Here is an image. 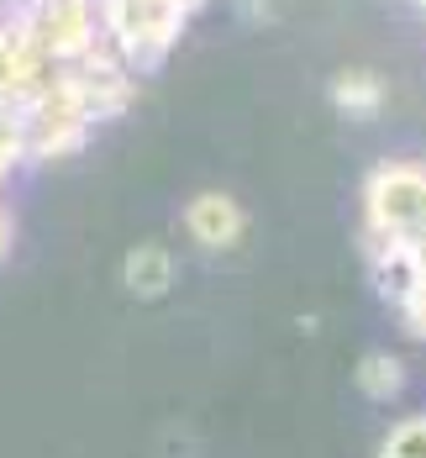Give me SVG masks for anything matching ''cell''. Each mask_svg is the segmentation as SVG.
Instances as JSON below:
<instances>
[{
  "label": "cell",
  "mask_w": 426,
  "mask_h": 458,
  "mask_svg": "<svg viewBox=\"0 0 426 458\" xmlns=\"http://www.w3.org/2000/svg\"><path fill=\"white\" fill-rule=\"evenodd\" d=\"M205 0H100V32L105 47L132 69V74H153L174 43L185 38L189 16Z\"/></svg>",
  "instance_id": "1"
},
{
  "label": "cell",
  "mask_w": 426,
  "mask_h": 458,
  "mask_svg": "<svg viewBox=\"0 0 426 458\" xmlns=\"http://www.w3.org/2000/svg\"><path fill=\"white\" fill-rule=\"evenodd\" d=\"M369 279L389 301V311L405 321V332L426 343V237H379L363 232Z\"/></svg>",
  "instance_id": "2"
},
{
  "label": "cell",
  "mask_w": 426,
  "mask_h": 458,
  "mask_svg": "<svg viewBox=\"0 0 426 458\" xmlns=\"http://www.w3.org/2000/svg\"><path fill=\"white\" fill-rule=\"evenodd\" d=\"M363 232L426 237V164H379L363 180Z\"/></svg>",
  "instance_id": "3"
},
{
  "label": "cell",
  "mask_w": 426,
  "mask_h": 458,
  "mask_svg": "<svg viewBox=\"0 0 426 458\" xmlns=\"http://www.w3.org/2000/svg\"><path fill=\"white\" fill-rule=\"evenodd\" d=\"M185 232L200 248L227 253V248L242 242V232H247V211L237 206L227 190H200V195H189V206H185Z\"/></svg>",
  "instance_id": "4"
},
{
  "label": "cell",
  "mask_w": 426,
  "mask_h": 458,
  "mask_svg": "<svg viewBox=\"0 0 426 458\" xmlns=\"http://www.w3.org/2000/svg\"><path fill=\"white\" fill-rule=\"evenodd\" d=\"M174 253L163 248V242H138L127 259H121V279H127V290L138 295V301H163L169 295V284H174Z\"/></svg>",
  "instance_id": "5"
},
{
  "label": "cell",
  "mask_w": 426,
  "mask_h": 458,
  "mask_svg": "<svg viewBox=\"0 0 426 458\" xmlns=\"http://www.w3.org/2000/svg\"><path fill=\"white\" fill-rule=\"evenodd\" d=\"M327 95H331V106L342 111V116H374L379 106H384V80H379L374 69H337L331 74V85H327Z\"/></svg>",
  "instance_id": "6"
},
{
  "label": "cell",
  "mask_w": 426,
  "mask_h": 458,
  "mask_svg": "<svg viewBox=\"0 0 426 458\" xmlns=\"http://www.w3.org/2000/svg\"><path fill=\"white\" fill-rule=\"evenodd\" d=\"M353 379H358V395H363V401L389 406V401H400V390H405V364H400V353L369 348V353L358 359V369H353Z\"/></svg>",
  "instance_id": "7"
},
{
  "label": "cell",
  "mask_w": 426,
  "mask_h": 458,
  "mask_svg": "<svg viewBox=\"0 0 426 458\" xmlns=\"http://www.w3.org/2000/svg\"><path fill=\"white\" fill-rule=\"evenodd\" d=\"M379 458H426V411L400 416V421L379 437Z\"/></svg>",
  "instance_id": "8"
},
{
  "label": "cell",
  "mask_w": 426,
  "mask_h": 458,
  "mask_svg": "<svg viewBox=\"0 0 426 458\" xmlns=\"http://www.w3.org/2000/svg\"><path fill=\"white\" fill-rule=\"evenodd\" d=\"M27 158V142H21V127H16V116H11V106L0 100V180L16 169Z\"/></svg>",
  "instance_id": "9"
},
{
  "label": "cell",
  "mask_w": 426,
  "mask_h": 458,
  "mask_svg": "<svg viewBox=\"0 0 426 458\" xmlns=\"http://www.w3.org/2000/svg\"><path fill=\"white\" fill-rule=\"evenodd\" d=\"M5 253H11V216H5V206H0V264H5Z\"/></svg>",
  "instance_id": "10"
}]
</instances>
